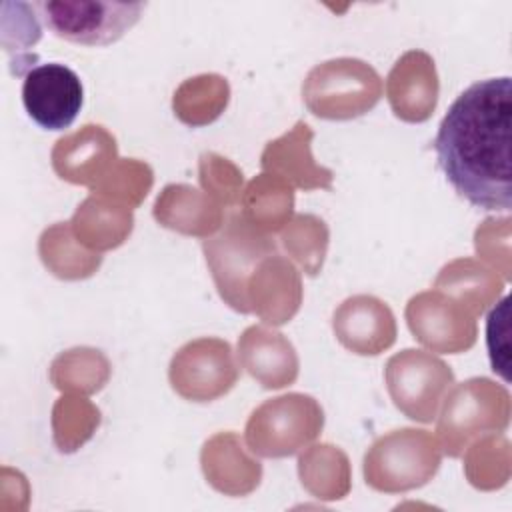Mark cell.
I'll return each mask as SVG.
<instances>
[{
  "label": "cell",
  "instance_id": "obj_1",
  "mask_svg": "<svg viewBox=\"0 0 512 512\" xmlns=\"http://www.w3.org/2000/svg\"><path fill=\"white\" fill-rule=\"evenodd\" d=\"M512 80H478L444 114L434 152L452 188L482 210L512 208Z\"/></svg>",
  "mask_w": 512,
  "mask_h": 512
},
{
  "label": "cell",
  "instance_id": "obj_3",
  "mask_svg": "<svg viewBox=\"0 0 512 512\" xmlns=\"http://www.w3.org/2000/svg\"><path fill=\"white\" fill-rule=\"evenodd\" d=\"M302 94L316 116L354 118L378 102L380 78L362 60L338 58L316 66L308 74Z\"/></svg>",
  "mask_w": 512,
  "mask_h": 512
},
{
  "label": "cell",
  "instance_id": "obj_12",
  "mask_svg": "<svg viewBox=\"0 0 512 512\" xmlns=\"http://www.w3.org/2000/svg\"><path fill=\"white\" fill-rule=\"evenodd\" d=\"M278 334H266L260 328H252L244 334V358L254 376L264 386H282L296 374V360L292 348L276 338Z\"/></svg>",
  "mask_w": 512,
  "mask_h": 512
},
{
  "label": "cell",
  "instance_id": "obj_8",
  "mask_svg": "<svg viewBox=\"0 0 512 512\" xmlns=\"http://www.w3.org/2000/svg\"><path fill=\"white\" fill-rule=\"evenodd\" d=\"M234 380L228 344L210 340L180 350L172 362V382L184 396L206 400L228 390Z\"/></svg>",
  "mask_w": 512,
  "mask_h": 512
},
{
  "label": "cell",
  "instance_id": "obj_14",
  "mask_svg": "<svg viewBox=\"0 0 512 512\" xmlns=\"http://www.w3.org/2000/svg\"><path fill=\"white\" fill-rule=\"evenodd\" d=\"M508 308H510V298L504 296L494 310L488 314V324H486V334H488V352H490V364L492 370L498 372L506 382L510 380L508 374Z\"/></svg>",
  "mask_w": 512,
  "mask_h": 512
},
{
  "label": "cell",
  "instance_id": "obj_11",
  "mask_svg": "<svg viewBox=\"0 0 512 512\" xmlns=\"http://www.w3.org/2000/svg\"><path fill=\"white\" fill-rule=\"evenodd\" d=\"M436 92H438V82H436L434 62L430 60L428 54L424 56L418 68L416 82H412L410 52L396 62L390 74V102L398 116L406 120L428 118L436 104Z\"/></svg>",
  "mask_w": 512,
  "mask_h": 512
},
{
  "label": "cell",
  "instance_id": "obj_6",
  "mask_svg": "<svg viewBox=\"0 0 512 512\" xmlns=\"http://www.w3.org/2000/svg\"><path fill=\"white\" fill-rule=\"evenodd\" d=\"M388 382L396 404L410 418L430 420L438 394L452 382V374L440 360L406 350L390 360Z\"/></svg>",
  "mask_w": 512,
  "mask_h": 512
},
{
  "label": "cell",
  "instance_id": "obj_7",
  "mask_svg": "<svg viewBox=\"0 0 512 512\" xmlns=\"http://www.w3.org/2000/svg\"><path fill=\"white\" fill-rule=\"evenodd\" d=\"M510 416V396L502 386L490 380L466 382L444 412V434L450 442H458L478 430H504Z\"/></svg>",
  "mask_w": 512,
  "mask_h": 512
},
{
  "label": "cell",
  "instance_id": "obj_9",
  "mask_svg": "<svg viewBox=\"0 0 512 512\" xmlns=\"http://www.w3.org/2000/svg\"><path fill=\"white\" fill-rule=\"evenodd\" d=\"M270 250H274V246L266 238L250 232L238 218L232 220V226L218 238V242L210 246L206 244V258L212 264L220 292L234 308L246 312L240 298L242 278L248 272V266Z\"/></svg>",
  "mask_w": 512,
  "mask_h": 512
},
{
  "label": "cell",
  "instance_id": "obj_2",
  "mask_svg": "<svg viewBox=\"0 0 512 512\" xmlns=\"http://www.w3.org/2000/svg\"><path fill=\"white\" fill-rule=\"evenodd\" d=\"M32 8L58 38L84 46H108L140 20L146 2L42 0Z\"/></svg>",
  "mask_w": 512,
  "mask_h": 512
},
{
  "label": "cell",
  "instance_id": "obj_13",
  "mask_svg": "<svg viewBox=\"0 0 512 512\" xmlns=\"http://www.w3.org/2000/svg\"><path fill=\"white\" fill-rule=\"evenodd\" d=\"M312 138V132L308 130L306 124H296V130L290 132L288 136L270 142V146L266 148L272 154L284 156V158H292L288 162V170L292 172V176L296 178V182L304 188H314V186H330L332 174L328 170L318 168L308 152V140Z\"/></svg>",
  "mask_w": 512,
  "mask_h": 512
},
{
  "label": "cell",
  "instance_id": "obj_4",
  "mask_svg": "<svg viewBox=\"0 0 512 512\" xmlns=\"http://www.w3.org/2000/svg\"><path fill=\"white\" fill-rule=\"evenodd\" d=\"M22 102L28 116L40 128L64 130L82 108V82L72 68L60 62L38 64L24 76Z\"/></svg>",
  "mask_w": 512,
  "mask_h": 512
},
{
  "label": "cell",
  "instance_id": "obj_5",
  "mask_svg": "<svg viewBox=\"0 0 512 512\" xmlns=\"http://www.w3.org/2000/svg\"><path fill=\"white\" fill-rule=\"evenodd\" d=\"M322 426V414L308 396H284L264 404L248 424V440L266 456H282L314 436Z\"/></svg>",
  "mask_w": 512,
  "mask_h": 512
},
{
  "label": "cell",
  "instance_id": "obj_10",
  "mask_svg": "<svg viewBox=\"0 0 512 512\" xmlns=\"http://www.w3.org/2000/svg\"><path fill=\"white\" fill-rule=\"evenodd\" d=\"M334 328L340 340L358 354H378L394 340V322L390 310L366 296L352 298L334 316Z\"/></svg>",
  "mask_w": 512,
  "mask_h": 512
}]
</instances>
